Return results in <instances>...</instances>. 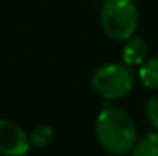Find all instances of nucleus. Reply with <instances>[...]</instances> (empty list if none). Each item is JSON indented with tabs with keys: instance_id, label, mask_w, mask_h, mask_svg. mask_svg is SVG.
Listing matches in <instances>:
<instances>
[{
	"instance_id": "423d86ee",
	"label": "nucleus",
	"mask_w": 158,
	"mask_h": 156,
	"mask_svg": "<svg viewBox=\"0 0 158 156\" xmlns=\"http://www.w3.org/2000/svg\"><path fill=\"white\" fill-rule=\"evenodd\" d=\"M130 153L131 156H158V131L153 129L138 136Z\"/></svg>"
},
{
	"instance_id": "20e7f679",
	"label": "nucleus",
	"mask_w": 158,
	"mask_h": 156,
	"mask_svg": "<svg viewBox=\"0 0 158 156\" xmlns=\"http://www.w3.org/2000/svg\"><path fill=\"white\" fill-rule=\"evenodd\" d=\"M32 144L29 134L14 121L0 118V153L3 156H25Z\"/></svg>"
},
{
	"instance_id": "f03ea898",
	"label": "nucleus",
	"mask_w": 158,
	"mask_h": 156,
	"mask_svg": "<svg viewBox=\"0 0 158 156\" xmlns=\"http://www.w3.org/2000/svg\"><path fill=\"white\" fill-rule=\"evenodd\" d=\"M103 32L116 42H125L135 35L140 25V12L135 0H104L99 10Z\"/></svg>"
},
{
	"instance_id": "6e6552de",
	"label": "nucleus",
	"mask_w": 158,
	"mask_h": 156,
	"mask_svg": "<svg viewBox=\"0 0 158 156\" xmlns=\"http://www.w3.org/2000/svg\"><path fill=\"white\" fill-rule=\"evenodd\" d=\"M29 139H31V144L34 148H46L54 139V129L47 124H39L31 131Z\"/></svg>"
},
{
	"instance_id": "7ed1b4c3",
	"label": "nucleus",
	"mask_w": 158,
	"mask_h": 156,
	"mask_svg": "<svg viewBox=\"0 0 158 156\" xmlns=\"http://www.w3.org/2000/svg\"><path fill=\"white\" fill-rule=\"evenodd\" d=\"M136 77L133 67L123 62L99 66L91 76V89L104 101H118L133 91Z\"/></svg>"
},
{
	"instance_id": "0eeeda50",
	"label": "nucleus",
	"mask_w": 158,
	"mask_h": 156,
	"mask_svg": "<svg viewBox=\"0 0 158 156\" xmlns=\"http://www.w3.org/2000/svg\"><path fill=\"white\" fill-rule=\"evenodd\" d=\"M138 79L146 89L158 91V55L148 57L138 67Z\"/></svg>"
},
{
	"instance_id": "39448f33",
	"label": "nucleus",
	"mask_w": 158,
	"mask_h": 156,
	"mask_svg": "<svg viewBox=\"0 0 158 156\" xmlns=\"http://www.w3.org/2000/svg\"><path fill=\"white\" fill-rule=\"evenodd\" d=\"M148 59V46L141 37H130L121 47V62L130 67H140Z\"/></svg>"
},
{
	"instance_id": "1a4fd4ad",
	"label": "nucleus",
	"mask_w": 158,
	"mask_h": 156,
	"mask_svg": "<svg viewBox=\"0 0 158 156\" xmlns=\"http://www.w3.org/2000/svg\"><path fill=\"white\" fill-rule=\"evenodd\" d=\"M145 116L146 121L152 124L153 129L158 131V94H153L145 104Z\"/></svg>"
},
{
	"instance_id": "f257e3e1",
	"label": "nucleus",
	"mask_w": 158,
	"mask_h": 156,
	"mask_svg": "<svg viewBox=\"0 0 158 156\" xmlns=\"http://www.w3.org/2000/svg\"><path fill=\"white\" fill-rule=\"evenodd\" d=\"M94 134L106 153L123 156L131 151L138 139V129L133 118L125 109L116 106H104L98 113Z\"/></svg>"
}]
</instances>
